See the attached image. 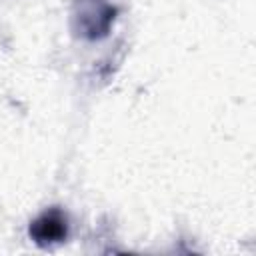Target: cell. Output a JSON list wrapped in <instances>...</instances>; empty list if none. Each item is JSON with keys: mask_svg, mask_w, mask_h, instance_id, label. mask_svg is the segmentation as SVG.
Segmentation results:
<instances>
[{"mask_svg": "<svg viewBox=\"0 0 256 256\" xmlns=\"http://www.w3.org/2000/svg\"><path fill=\"white\" fill-rule=\"evenodd\" d=\"M118 18V8L110 0H74L70 28L84 42H100L110 36Z\"/></svg>", "mask_w": 256, "mask_h": 256, "instance_id": "cell-1", "label": "cell"}, {"mask_svg": "<svg viewBox=\"0 0 256 256\" xmlns=\"http://www.w3.org/2000/svg\"><path fill=\"white\" fill-rule=\"evenodd\" d=\"M68 236H70V220L60 206H50L42 210L28 224V238L38 248H54L58 244H64Z\"/></svg>", "mask_w": 256, "mask_h": 256, "instance_id": "cell-2", "label": "cell"}]
</instances>
